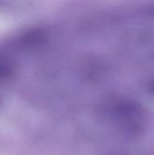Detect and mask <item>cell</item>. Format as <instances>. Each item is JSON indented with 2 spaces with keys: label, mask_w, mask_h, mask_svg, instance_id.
<instances>
[{
  "label": "cell",
  "mask_w": 154,
  "mask_h": 155,
  "mask_svg": "<svg viewBox=\"0 0 154 155\" xmlns=\"http://www.w3.org/2000/svg\"><path fill=\"white\" fill-rule=\"evenodd\" d=\"M107 22L109 23V18H107ZM108 27L110 28V24H108ZM109 33H110V36H111V38H112V35H111V30L109 29Z\"/></svg>",
  "instance_id": "6da1fadb"
}]
</instances>
